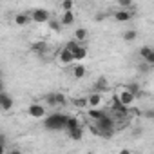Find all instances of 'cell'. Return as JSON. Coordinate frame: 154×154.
<instances>
[{"instance_id": "12", "label": "cell", "mask_w": 154, "mask_h": 154, "mask_svg": "<svg viewBox=\"0 0 154 154\" xmlns=\"http://www.w3.org/2000/svg\"><path fill=\"white\" fill-rule=\"evenodd\" d=\"M74 20H76V17H74V13H72V11H62V17H60L62 26L69 27V26H72V24H74Z\"/></svg>"}, {"instance_id": "15", "label": "cell", "mask_w": 154, "mask_h": 154, "mask_svg": "<svg viewBox=\"0 0 154 154\" xmlns=\"http://www.w3.org/2000/svg\"><path fill=\"white\" fill-rule=\"evenodd\" d=\"M87 38H89V31H87L85 27H78V29L74 31V40H78L80 44H82V42H85Z\"/></svg>"}, {"instance_id": "14", "label": "cell", "mask_w": 154, "mask_h": 154, "mask_svg": "<svg viewBox=\"0 0 154 154\" xmlns=\"http://www.w3.org/2000/svg\"><path fill=\"white\" fill-rule=\"evenodd\" d=\"M105 114H107V112L102 111V107H100V109H91V107L87 109V116H89L93 122H98V120H100L102 116H105Z\"/></svg>"}, {"instance_id": "7", "label": "cell", "mask_w": 154, "mask_h": 154, "mask_svg": "<svg viewBox=\"0 0 154 154\" xmlns=\"http://www.w3.org/2000/svg\"><path fill=\"white\" fill-rule=\"evenodd\" d=\"M56 58H58V60H60V63H63V65H72V63L76 62L74 53H72V51H69L67 47H62V49L58 51Z\"/></svg>"}, {"instance_id": "8", "label": "cell", "mask_w": 154, "mask_h": 154, "mask_svg": "<svg viewBox=\"0 0 154 154\" xmlns=\"http://www.w3.org/2000/svg\"><path fill=\"white\" fill-rule=\"evenodd\" d=\"M45 103H49L51 107H60L65 103V96L62 93H51V94H45Z\"/></svg>"}, {"instance_id": "2", "label": "cell", "mask_w": 154, "mask_h": 154, "mask_svg": "<svg viewBox=\"0 0 154 154\" xmlns=\"http://www.w3.org/2000/svg\"><path fill=\"white\" fill-rule=\"evenodd\" d=\"M116 98H118V100H120V103H122V105H125V107H131V105H134V102H136V94H134L132 91H129L127 87L120 89V91H118V94H116Z\"/></svg>"}, {"instance_id": "19", "label": "cell", "mask_w": 154, "mask_h": 154, "mask_svg": "<svg viewBox=\"0 0 154 154\" xmlns=\"http://www.w3.org/2000/svg\"><path fill=\"white\" fill-rule=\"evenodd\" d=\"M76 127H82V125H80V120H78V118H74V116H69V118H67V125H65V129L71 131V129H76Z\"/></svg>"}, {"instance_id": "21", "label": "cell", "mask_w": 154, "mask_h": 154, "mask_svg": "<svg viewBox=\"0 0 154 154\" xmlns=\"http://www.w3.org/2000/svg\"><path fill=\"white\" fill-rule=\"evenodd\" d=\"M116 4H118L120 8H123V9H129V8L134 4V0H116Z\"/></svg>"}, {"instance_id": "6", "label": "cell", "mask_w": 154, "mask_h": 154, "mask_svg": "<svg viewBox=\"0 0 154 154\" xmlns=\"http://www.w3.org/2000/svg\"><path fill=\"white\" fill-rule=\"evenodd\" d=\"M27 114L31 118H35V120H44L47 116V111H45V107L42 103H31L27 107Z\"/></svg>"}, {"instance_id": "10", "label": "cell", "mask_w": 154, "mask_h": 154, "mask_svg": "<svg viewBox=\"0 0 154 154\" xmlns=\"http://www.w3.org/2000/svg\"><path fill=\"white\" fill-rule=\"evenodd\" d=\"M85 74H87V67L84 63H74L72 65V76H74L76 80H82Z\"/></svg>"}, {"instance_id": "16", "label": "cell", "mask_w": 154, "mask_h": 154, "mask_svg": "<svg viewBox=\"0 0 154 154\" xmlns=\"http://www.w3.org/2000/svg\"><path fill=\"white\" fill-rule=\"evenodd\" d=\"M67 132H69V138H71V140H74V141H80V140L84 138V129H82V127L71 129V131H67Z\"/></svg>"}, {"instance_id": "18", "label": "cell", "mask_w": 154, "mask_h": 154, "mask_svg": "<svg viewBox=\"0 0 154 154\" xmlns=\"http://www.w3.org/2000/svg\"><path fill=\"white\" fill-rule=\"evenodd\" d=\"M138 38V31L136 29H127L125 33H123V40L125 42H134Z\"/></svg>"}, {"instance_id": "20", "label": "cell", "mask_w": 154, "mask_h": 154, "mask_svg": "<svg viewBox=\"0 0 154 154\" xmlns=\"http://www.w3.org/2000/svg\"><path fill=\"white\" fill-rule=\"evenodd\" d=\"M62 11H72V8H74V2L72 0H62Z\"/></svg>"}, {"instance_id": "25", "label": "cell", "mask_w": 154, "mask_h": 154, "mask_svg": "<svg viewBox=\"0 0 154 154\" xmlns=\"http://www.w3.org/2000/svg\"><path fill=\"white\" fill-rule=\"evenodd\" d=\"M150 116H152V118H154V111H152V112H150Z\"/></svg>"}, {"instance_id": "22", "label": "cell", "mask_w": 154, "mask_h": 154, "mask_svg": "<svg viewBox=\"0 0 154 154\" xmlns=\"http://www.w3.org/2000/svg\"><path fill=\"white\" fill-rule=\"evenodd\" d=\"M143 62H147L150 67H154V49H150V53H149V54L143 58Z\"/></svg>"}, {"instance_id": "5", "label": "cell", "mask_w": 154, "mask_h": 154, "mask_svg": "<svg viewBox=\"0 0 154 154\" xmlns=\"http://www.w3.org/2000/svg\"><path fill=\"white\" fill-rule=\"evenodd\" d=\"M87 98V109L91 107V109H100V107H103V93H100V91H94V93H91L89 96H85Z\"/></svg>"}, {"instance_id": "23", "label": "cell", "mask_w": 154, "mask_h": 154, "mask_svg": "<svg viewBox=\"0 0 154 154\" xmlns=\"http://www.w3.org/2000/svg\"><path fill=\"white\" fill-rule=\"evenodd\" d=\"M60 26H62L60 20H49V27H51L53 31H60Z\"/></svg>"}, {"instance_id": "9", "label": "cell", "mask_w": 154, "mask_h": 154, "mask_svg": "<svg viewBox=\"0 0 154 154\" xmlns=\"http://www.w3.org/2000/svg\"><path fill=\"white\" fill-rule=\"evenodd\" d=\"M15 24L18 27H26L29 24H33V18H31V13H18L15 17Z\"/></svg>"}, {"instance_id": "24", "label": "cell", "mask_w": 154, "mask_h": 154, "mask_svg": "<svg viewBox=\"0 0 154 154\" xmlns=\"http://www.w3.org/2000/svg\"><path fill=\"white\" fill-rule=\"evenodd\" d=\"M127 89H129V91H132L134 94H138V85H136V84H129V85H127Z\"/></svg>"}, {"instance_id": "1", "label": "cell", "mask_w": 154, "mask_h": 154, "mask_svg": "<svg viewBox=\"0 0 154 154\" xmlns=\"http://www.w3.org/2000/svg\"><path fill=\"white\" fill-rule=\"evenodd\" d=\"M67 118L65 114L62 112H53V114H47L44 118V127L49 129V131H60V129H65L67 125Z\"/></svg>"}, {"instance_id": "4", "label": "cell", "mask_w": 154, "mask_h": 154, "mask_svg": "<svg viewBox=\"0 0 154 154\" xmlns=\"http://www.w3.org/2000/svg\"><path fill=\"white\" fill-rule=\"evenodd\" d=\"M13 107H15V100H13V96H11L6 89H2V91H0V109H2L4 112H9Z\"/></svg>"}, {"instance_id": "17", "label": "cell", "mask_w": 154, "mask_h": 154, "mask_svg": "<svg viewBox=\"0 0 154 154\" xmlns=\"http://www.w3.org/2000/svg\"><path fill=\"white\" fill-rule=\"evenodd\" d=\"M107 87H109V84H107V80L103 78H98L96 80V84H94V91H100V93H103V91H107Z\"/></svg>"}, {"instance_id": "3", "label": "cell", "mask_w": 154, "mask_h": 154, "mask_svg": "<svg viewBox=\"0 0 154 154\" xmlns=\"http://www.w3.org/2000/svg\"><path fill=\"white\" fill-rule=\"evenodd\" d=\"M31 18H33V24H49V20H51L49 11L44 8H35L31 11Z\"/></svg>"}, {"instance_id": "13", "label": "cell", "mask_w": 154, "mask_h": 154, "mask_svg": "<svg viewBox=\"0 0 154 154\" xmlns=\"http://www.w3.org/2000/svg\"><path fill=\"white\" fill-rule=\"evenodd\" d=\"M87 45H84V44H80L78 45V49L74 51V58H76V62H82V60H85L87 58Z\"/></svg>"}, {"instance_id": "11", "label": "cell", "mask_w": 154, "mask_h": 154, "mask_svg": "<svg viewBox=\"0 0 154 154\" xmlns=\"http://www.w3.org/2000/svg\"><path fill=\"white\" fill-rule=\"evenodd\" d=\"M114 18H116V22H129V20L132 18V13H131L129 9L120 8V9L114 13Z\"/></svg>"}]
</instances>
